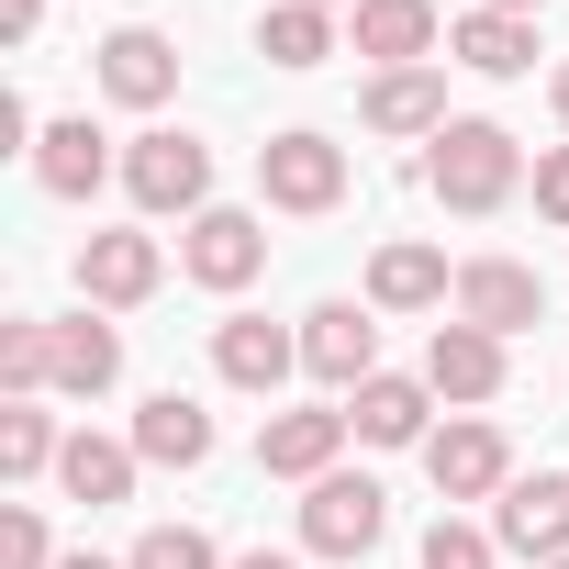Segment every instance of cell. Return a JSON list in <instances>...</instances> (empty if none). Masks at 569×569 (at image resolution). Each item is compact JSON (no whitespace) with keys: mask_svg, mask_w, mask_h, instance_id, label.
<instances>
[{"mask_svg":"<svg viewBox=\"0 0 569 569\" xmlns=\"http://www.w3.org/2000/svg\"><path fill=\"white\" fill-rule=\"evenodd\" d=\"M157 279H168V246L134 234V223H112V234L79 246V302H90V313H134V302H157Z\"/></svg>","mask_w":569,"mask_h":569,"instance_id":"8992f818","label":"cell"},{"mask_svg":"<svg viewBox=\"0 0 569 569\" xmlns=\"http://www.w3.org/2000/svg\"><path fill=\"white\" fill-rule=\"evenodd\" d=\"M425 480H436L447 513H458V502H502V491H513V447H502V425H480V413L436 425V436H425Z\"/></svg>","mask_w":569,"mask_h":569,"instance_id":"5b68a950","label":"cell"},{"mask_svg":"<svg viewBox=\"0 0 569 569\" xmlns=\"http://www.w3.org/2000/svg\"><path fill=\"white\" fill-rule=\"evenodd\" d=\"M57 569H123V558H101V547H68V558H57Z\"/></svg>","mask_w":569,"mask_h":569,"instance_id":"d6a6232c","label":"cell"},{"mask_svg":"<svg viewBox=\"0 0 569 569\" xmlns=\"http://www.w3.org/2000/svg\"><path fill=\"white\" fill-rule=\"evenodd\" d=\"M291 369H302V336H291V325H268V313H223V325H212V380H223V391L279 402Z\"/></svg>","mask_w":569,"mask_h":569,"instance_id":"ba28073f","label":"cell"},{"mask_svg":"<svg viewBox=\"0 0 569 569\" xmlns=\"http://www.w3.org/2000/svg\"><path fill=\"white\" fill-rule=\"evenodd\" d=\"M547 101H558V123H569V57H558V68H547Z\"/></svg>","mask_w":569,"mask_h":569,"instance_id":"836d02e7","label":"cell"},{"mask_svg":"<svg viewBox=\"0 0 569 569\" xmlns=\"http://www.w3.org/2000/svg\"><path fill=\"white\" fill-rule=\"evenodd\" d=\"M447 57H458L469 79H525L547 46H536L525 12H458V23H447Z\"/></svg>","mask_w":569,"mask_h":569,"instance_id":"ac0fdd59","label":"cell"},{"mask_svg":"<svg viewBox=\"0 0 569 569\" xmlns=\"http://www.w3.org/2000/svg\"><path fill=\"white\" fill-rule=\"evenodd\" d=\"M101 90H112L123 112H168V101H179V46H168L157 23L101 34Z\"/></svg>","mask_w":569,"mask_h":569,"instance_id":"4fadbf2b","label":"cell"},{"mask_svg":"<svg viewBox=\"0 0 569 569\" xmlns=\"http://www.w3.org/2000/svg\"><path fill=\"white\" fill-rule=\"evenodd\" d=\"M134 458H146V469H201V458H212V413H201L190 391H157V402L134 413Z\"/></svg>","mask_w":569,"mask_h":569,"instance_id":"603a6c76","label":"cell"},{"mask_svg":"<svg viewBox=\"0 0 569 569\" xmlns=\"http://www.w3.org/2000/svg\"><path fill=\"white\" fill-rule=\"evenodd\" d=\"M425 190H436L447 212H502V201L525 190V146H513L491 112H458V123L425 146Z\"/></svg>","mask_w":569,"mask_h":569,"instance_id":"6da1fadb","label":"cell"},{"mask_svg":"<svg viewBox=\"0 0 569 569\" xmlns=\"http://www.w3.org/2000/svg\"><path fill=\"white\" fill-rule=\"evenodd\" d=\"M491 536L513 547V558H569V469H536V480H513L502 502H491Z\"/></svg>","mask_w":569,"mask_h":569,"instance_id":"5bb4252c","label":"cell"},{"mask_svg":"<svg viewBox=\"0 0 569 569\" xmlns=\"http://www.w3.org/2000/svg\"><path fill=\"white\" fill-rule=\"evenodd\" d=\"M34 23H46V0H0V34L12 46H34Z\"/></svg>","mask_w":569,"mask_h":569,"instance_id":"4dcf8cb0","label":"cell"},{"mask_svg":"<svg viewBox=\"0 0 569 569\" xmlns=\"http://www.w3.org/2000/svg\"><path fill=\"white\" fill-rule=\"evenodd\" d=\"M112 380H123V325H101V313L79 302V313L57 325V391H68V402H101Z\"/></svg>","mask_w":569,"mask_h":569,"instance_id":"44dd1931","label":"cell"},{"mask_svg":"<svg viewBox=\"0 0 569 569\" xmlns=\"http://www.w3.org/2000/svg\"><path fill=\"white\" fill-rule=\"evenodd\" d=\"M358 123L369 134H402V146H436L458 112H447V68H380L358 90Z\"/></svg>","mask_w":569,"mask_h":569,"instance_id":"8fae6325","label":"cell"},{"mask_svg":"<svg viewBox=\"0 0 569 569\" xmlns=\"http://www.w3.org/2000/svg\"><path fill=\"white\" fill-rule=\"evenodd\" d=\"M112 168H123V157L101 146V123H90V112H68V123H46V134H34V179H46L57 201H90Z\"/></svg>","mask_w":569,"mask_h":569,"instance_id":"d6986e66","label":"cell"},{"mask_svg":"<svg viewBox=\"0 0 569 569\" xmlns=\"http://www.w3.org/2000/svg\"><path fill=\"white\" fill-rule=\"evenodd\" d=\"M447 302H458V268H447L436 246L402 234V246L369 257V313H447Z\"/></svg>","mask_w":569,"mask_h":569,"instance_id":"e0dca14e","label":"cell"},{"mask_svg":"<svg viewBox=\"0 0 569 569\" xmlns=\"http://www.w3.org/2000/svg\"><path fill=\"white\" fill-rule=\"evenodd\" d=\"M123 569H234V558H223V547H212L201 525H146Z\"/></svg>","mask_w":569,"mask_h":569,"instance_id":"83f0119b","label":"cell"},{"mask_svg":"<svg viewBox=\"0 0 569 569\" xmlns=\"http://www.w3.org/2000/svg\"><path fill=\"white\" fill-rule=\"evenodd\" d=\"M134 469H146V458H134V436H90V425H79V436H68V458H57V491L101 513V502H134Z\"/></svg>","mask_w":569,"mask_h":569,"instance_id":"7402d4cb","label":"cell"},{"mask_svg":"<svg viewBox=\"0 0 569 569\" xmlns=\"http://www.w3.org/2000/svg\"><path fill=\"white\" fill-rule=\"evenodd\" d=\"M347 425H358L369 447H425V436H436V391L402 380V369H380L369 391H347Z\"/></svg>","mask_w":569,"mask_h":569,"instance_id":"ffe728a7","label":"cell"},{"mask_svg":"<svg viewBox=\"0 0 569 569\" xmlns=\"http://www.w3.org/2000/svg\"><path fill=\"white\" fill-rule=\"evenodd\" d=\"M257 57L268 68H325L336 57V12H313V0H268V12H257Z\"/></svg>","mask_w":569,"mask_h":569,"instance_id":"cb8c5ba5","label":"cell"},{"mask_svg":"<svg viewBox=\"0 0 569 569\" xmlns=\"http://www.w3.org/2000/svg\"><path fill=\"white\" fill-rule=\"evenodd\" d=\"M425 569H502V536L469 525V513H436L425 525Z\"/></svg>","mask_w":569,"mask_h":569,"instance_id":"4316f807","label":"cell"},{"mask_svg":"<svg viewBox=\"0 0 569 569\" xmlns=\"http://www.w3.org/2000/svg\"><path fill=\"white\" fill-rule=\"evenodd\" d=\"M123 190H134V212L146 223H201L212 212V146L201 134H179V123H146L134 146H123Z\"/></svg>","mask_w":569,"mask_h":569,"instance_id":"7a4b0ae2","label":"cell"},{"mask_svg":"<svg viewBox=\"0 0 569 569\" xmlns=\"http://www.w3.org/2000/svg\"><path fill=\"white\" fill-rule=\"evenodd\" d=\"M347 436H358V425H347V402H291V413H268V425H257V469L313 491V480L347 458Z\"/></svg>","mask_w":569,"mask_h":569,"instance_id":"52a82bcc","label":"cell"},{"mask_svg":"<svg viewBox=\"0 0 569 569\" xmlns=\"http://www.w3.org/2000/svg\"><path fill=\"white\" fill-rule=\"evenodd\" d=\"M313 12H358V0H313Z\"/></svg>","mask_w":569,"mask_h":569,"instance_id":"d590c367","label":"cell"},{"mask_svg":"<svg viewBox=\"0 0 569 569\" xmlns=\"http://www.w3.org/2000/svg\"><path fill=\"white\" fill-rule=\"evenodd\" d=\"M57 458H68V436L46 402H0V480H46Z\"/></svg>","mask_w":569,"mask_h":569,"instance_id":"d4e9b609","label":"cell"},{"mask_svg":"<svg viewBox=\"0 0 569 569\" xmlns=\"http://www.w3.org/2000/svg\"><path fill=\"white\" fill-rule=\"evenodd\" d=\"M234 569H302V558H291V547H246Z\"/></svg>","mask_w":569,"mask_h":569,"instance_id":"1f68e13d","label":"cell"},{"mask_svg":"<svg viewBox=\"0 0 569 569\" xmlns=\"http://www.w3.org/2000/svg\"><path fill=\"white\" fill-rule=\"evenodd\" d=\"M425 391L436 402H502V336H480V325H436L425 336Z\"/></svg>","mask_w":569,"mask_h":569,"instance_id":"9a60e30c","label":"cell"},{"mask_svg":"<svg viewBox=\"0 0 569 569\" xmlns=\"http://www.w3.org/2000/svg\"><path fill=\"white\" fill-rule=\"evenodd\" d=\"M558 569H569V558H558Z\"/></svg>","mask_w":569,"mask_h":569,"instance_id":"8d00e7d4","label":"cell"},{"mask_svg":"<svg viewBox=\"0 0 569 569\" xmlns=\"http://www.w3.org/2000/svg\"><path fill=\"white\" fill-rule=\"evenodd\" d=\"M0 391L12 402H34V391H57V325H0Z\"/></svg>","mask_w":569,"mask_h":569,"instance_id":"484cf974","label":"cell"},{"mask_svg":"<svg viewBox=\"0 0 569 569\" xmlns=\"http://www.w3.org/2000/svg\"><path fill=\"white\" fill-rule=\"evenodd\" d=\"M179 268L201 279V291H246V279L268 268V223L234 212V201H212L201 223H179Z\"/></svg>","mask_w":569,"mask_h":569,"instance_id":"9c48e42d","label":"cell"},{"mask_svg":"<svg viewBox=\"0 0 569 569\" xmlns=\"http://www.w3.org/2000/svg\"><path fill=\"white\" fill-rule=\"evenodd\" d=\"M302 369H313L325 391H369V380H380V325H369L358 302H313V313H302Z\"/></svg>","mask_w":569,"mask_h":569,"instance_id":"7c38bea8","label":"cell"},{"mask_svg":"<svg viewBox=\"0 0 569 569\" xmlns=\"http://www.w3.org/2000/svg\"><path fill=\"white\" fill-rule=\"evenodd\" d=\"M347 34H358V57H369V68H436V46H447L436 0H358Z\"/></svg>","mask_w":569,"mask_h":569,"instance_id":"2e32d148","label":"cell"},{"mask_svg":"<svg viewBox=\"0 0 569 569\" xmlns=\"http://www.w3.org/2000/svg\"><path fill=\"white\" fill-rule=\"evenodd\" d=\"M536 313H547V279H536L525 257H469V268H458V325H480V336L513 347Z\"/></svg>","mask_w":569,"mask_h":569,"instance_id":"30bf717a","label":"cell"},{"mask_svg":"<svg viewBox=\"0 0 569 569\" xmlns=\"http://www.w3.org/2000/svg\"><path fill=\"white\" fill-rule=\"evenodd\" d=\"M257 201H268V212H336V201H347V146L313 134V123L268 134V146H257Z\"/></svg>","mask_w":569,"mask_h":569,"instance_id":"277c9868","label":"cell"},{"mask_svg":"<svg viewBox=\"0 0 569 569\" xmlns=\"http://www.w3.org/2000/svg\"><path fill=\"white\" fill-rule=\"evenodd\" d=\"M380 536H391V491L369 469H325L302 491V558H369Z\"/></svg>","mask_w":569,"mask_h":569,"instance_id":"3957f363","label":"cell"},{"mask_svg":"<svg viewBox=\"0 0 569 569\" xmlns=\"http://www.w3.org/2000/svg\"><path fill=\"white\" fill-rule=\"evenodd\" d=\"M469 12H525V23H536V0H469Z\"/></svg>","mask_w":569,"mask_h":569,"instance_id":"e575fe53","label":"cell"},{"mask_svg":"<svg viewBox=\"0 0 569 569\" xmlns=\"http://www.w3.org/2000/svg\"><path fill=\"white\" fill-rule=\"evenodd\" d=\"M536 212H547V223H569V146H547V157H536Z\"/></svg>","mask_w":569,"mask_h":569,"instance_id":"f546056e","label":"cell"},{"mask_svg":"<svg viewBox=\"0 0 569 569\" xmlns=\"http://www.w3.org/2000/svg\"><path fill=\"white\" fill-rule=\"evenodd\" d=\"M0 569H57V536L34 502H0Z\"/></svg>","mask_w":569,"mask_h":569,"instance_id":"f1b7e54d","label":"cell"}]
</instances>
